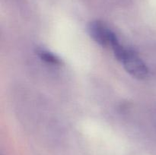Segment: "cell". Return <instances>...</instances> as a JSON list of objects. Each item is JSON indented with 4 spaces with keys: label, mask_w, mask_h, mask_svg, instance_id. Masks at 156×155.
<instances>
[{
    "label": "cell",
    "mask_w": 156,
    "mask_h": 155,
    "mask_svg": "<svg viewBox=\"0 0 156 155\" xmlns=\"http://www.w3.org/2000/svg\"><path fill=\"white\" fill-rule=\"evenodd\" d=\"M88 30L91 38L101 46H111L119 41L115 33L100 21H91L88 25Z\"/></svg>",
    "instance_id": "6da1fadb"
},
{
    "label": "cell",
    "mask_w": 156,
    "mask_h": 155,
    "mask_svg": "<svg viewBox=\"0 0 156 155\" xmlns=\"http://www.w3.org/2000/svg\"><path fill=\"white\" fill-rule=\"evenodd\" d=\"M129 74L138 79L146 78L149 74V69L145 62L133 50H127L121 62Z\"/></svg>",
    "instance_id": "7a4b0ae2"
},
{
    "label": "cell",
    "mask_w": 156,
    "mask_h": 155,
    "mask_svg": "<svg viewBox=\"0 0 156 155\" xmlns=\"http://www.w3.org/2000/svg\"><path fill=\"white\" fill-rule=\"evenodd\" d=\"M37 54L43 61L48 64L54 65H59L62 64V61L57 56L44 49H38L37 50Z\"/></svg>",
    "instance_id": "3957f363"
}]
</instances>
